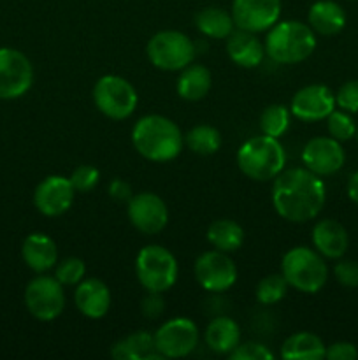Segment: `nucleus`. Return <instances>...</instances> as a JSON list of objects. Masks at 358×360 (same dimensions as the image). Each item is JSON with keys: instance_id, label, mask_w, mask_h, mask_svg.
Segmentation results:
<instances>
[{"instance_id": "nucleus-16", "label": "nucleus", "mask_w": 358, "mask_h": 360, "mask_svg": "<svg viewBox=\"0 0 358 360\" xmlns=\"http://www.w3.org/2000/svg\"><path fill=\"white\" fill-rule=\"evenodd\" d=\"M74 197H76V190L70 179L65 176L53 174L35 186L34 206L44 217H62L72 207Z\"/></svg>"}, {"instance_id": "nucleus-35", "label": "nucleus", "mask_w": 358, "mask_h": 360, "mask_svg": "<svg viewBox=\"0 0 358 360\" xmlns=\"http://www.w3.org/2000/svg\"><path fill=\"white\" fill-rule=\"evenodd\" d=\"M228 357L230 360H272L274 354L265 345L256 343V341H246V343H239Z\"/></svg>"}, {"instance_id": "nucleus-14", "label": "nucleus", "mask_w": 358, "mask_h": 360, "mask_svg": "<svg viewBox=\"0 0 358 360\" xmlns=\"http://www.w3.org/2000/svg\"><path fill=\"white\" fill-rule=\"evenodd\" d=\"M235 28L262 34L272 28L281 18V0H232Z\"/></svg>"}, {"instance_id": "nucleus-30", "label": "nucleus", "mask_w": 358, "mask_h": 360, "mask_svg": "<svg viewBox=\"0 0 358 360\" xmlns=\"http://www.w3.org/2000/svg\"><path fill=\"white\" fill-rule=\"evenodd\" d=\"M290 123L291 111L290 108L283 104H270L260 115V130H262V134L276 137V139H279V137H283L288 132Z\"/></svg>"}, {"instance_id": "nucleus-40", "label": "nucleus", "mask_w": 358, "mask_h": 360, "mask_svg": "<svg viewBox=\"0 0 358 360\" xmlns=\"http://www.w3.org/2000/svg\"><path fill=\"white\" fill-rule=\"evenodd\" d=\"M107 190H109V195H111L114 200H118V202H128L133 195L132 186L119 178L112 179V181L109 183Z\"/></svg>"}, {"instance_id": "nucleus-28", "label": "nucleus", "mask_w": 358, "mask_h": 360, "mask_svg": "<svg viewBox=\"0 0 358 360\" xmlns=\"http://www.w3.org/2000/svg\"><path fill=\"white\" fill-rule=\"evenodd\" d=\"M206 238L214 250H220V252L225 253H234L244 243V231H242V227L237 221L221 218V220H214L207 227Z\"/></svg>"}, {"instance_id": "nucleus-19", "label": "nucleus", "mask_w": 358, "mask_h": 360, "mask_svg": "<svg viewBox=\"0 0 358 360\" xmlns=\"http://www.w3.org/2000/svg\"><path fill=\"white\" fill-rule=\"evenodd\" d=\"M312 246L321 257L330 260H339L346 255L350 246V236L343 224L332 218L316 221L312 227Z\"/></svg>"}, {"instance_id": "nucleus-1", "label": "nucleus", "mask_w": 358, "mask_h": 360, "mask_svg": "<svg viewBox=\"0 0 358 360\" xmlns=\"http://www.w3.org/2000/svg\"><path fill=\"white\" fill-rule=\"evenodd\" d=\"M272 206L283 220L305 224L321 213L326 202V186L321 176L305 167L281 171L272 179Z\"/></svg>"}, {"instance_id": "nucleus-29", "label": "nucleus", "mask_w": 358, "mask_h": 360, "mask_svg": "<svg viewBox=\"0 0 358 360\" xmlns=\"http://www.w3.org/2000/svg\"><path fill=\"white\" fill-rule=\"evenodd\" d=\"M221 132L213 125H197L185 136V144L197 155L209 157L221 148Z\"/></svg>"}, {"instance_id": "nucleus-33", "label": "nucleus", "mask_w": 358, "mask_h": 360, "mask_svg": "<svg viewBox=\"0 0 358 360\" xmlns=\"http://www.w3.org/2000/svg\"><path fill=\"white\" fill-rule=\"evenodd\" d=\"M86 266L79 257H67L55 266V278L63 287H76L81 280H84Z\"/></svg>"}, {"instance_id": "nucleus-2", "label": "nucleus", "mask_w": 358, "mask_h": 360, "mask_svg": "<svg viewBox=\"0 0 358 360\" xmlns=\"http://www.w3.org/2000/svg\"><path fill=\"white\" fill-rule=\"evenodd\" d=\"M132 144L142 158L164 164L179 157L185 144V136L167 116L146 115L133 125Z\"/></svg>"}, {"instance_id": "nucleus-31", "label": "nucleus", "mask_w": 358, "mask_h": 360, "mask_svg": "<svg viewBox=\"0 0 358 360\" xmlns=\"http://www.w3.org/2000/svg\"><path fill=\"white\" fill-rule=\"evenodd\" d=\"M288 288H290V285L284 280L283 274H269V276L262 278L256 285V301L263 306L277 304L286 295Z\"/></svg>"}, {"instance_id": "nucleus-36", "label": "nucleus", "mask_w": 358, "mask_h": 360, "mask_svg": "<svg viewBox=\"0 0 358 360\" xmlns=\"http://www.w3.org/2000/svg\"><path fill=\"white\" fill-rule=\"evenodd\" d=\"M337 108L347 112H358V79H350L336 91Z\"/></svg>"}, {"instance_id": "nucleus-3", "label": "nucleus", "mask_w": 358, "mask_h": 360, "mask_svg": "<svg viewBox=\"0 0 358 360\" xmlns=\"http://www.w3.org/2000/svg\"><path fill=\"white\" fill-rule=\"evenodd\" d=\"M265 55L279 65H295L314 53L316 34L307 23L298 20L277 21L267 30Z\"/></svg>"}, {"instance_id": "nucleus-32", "label": "nucleus", "mask_w": 358, "mask_h": 360, "mask_svg": "<svg viewBox=\"0 0 358 360\" xmlns=\"http://www.w3.org/2000/svg\"><path fill=\"white\" fill-rule=\"evenodd\" d=\"M326 130H329L330 137L337 139L339 143H344V141H350L354 137L357 122L351 118V112L336 108L326 116Z\"/></svg>"}, {"instance_id": "nucleus-20", "label": "nucleus", "mask_w": 358, "mask_h": 360, "mask_svg": "<svg viewBox=\"0 0 358 360\" xmlns=\"http://www.w3.org/2000/svg\"><path fill=\"white\" fill-rule=\"evenodd\" d=\"M227 55L235 65L242 69H256L265 58V46L258 34L235 28L227 37Z\"/></svg>"}, {"instance_id": "nucleus-27", "label": "nucleus", "mask_w": 358, "mask_h": 360, "mask_svg": "<svg viewBox=\"0 0 358 360\" xmlns=\"http://www.w3.org/2000/svg\"><path fill=\"white\" fill-rule=\"evenodd\" d=\"M195 27L204 37L209 39H227L235 30L232 13L218 6L202 7L195 14Z\"/></svg>"}, {"instance_id": "nucleus-6", "label": "nucleus", "mask_w": 358, "mask_h": 360, "mask_svg": "<svg viewBox=\"0 0 358 360\" xmlns=\"http://www.w3.org/2000/svg\"><path fill=\"white\" fill-rule=\"evenodd\" d=\"M135 276L146 292L165 294L178 281V260L165 246L147 245L135 257Z\"/></svg>"}, {"instance_id": "nucleus-5", "label": "nucleus", "mask_w": 358, "mask_h": 360, "mask_svg": "<svg viewBox=\"0 0 358 360\" xmlns=\"http://www.w3.org/2000/svg\"><path fill=\"white\" fill-rule=\"evenodd\" d=\"M281 274L293 290L300 294H318L329 280L325 257L314 248L295 246L281 259Z\"/></svg>"}, {"instance_id": "nucleus-13", "label": "nucleus", "mask_w": 358, "mask_h": 360, "mask_svg": "<svg viewBox=\"0 0 358 360\" xmlns=\"http://www.w3.org/2000/svg\"><path fill=\"white\" fill-rule=\"evenodd\" d=\"M126 214L133 229L144 236L160 234L168 224L167 204L153 192L133 193L126 202Z\"/></svg>"}, {"instance_id": "nucleus-22", "label": "nucleus", "mask_w": 358, "mask_h": 360, "mask_svg": "<svg viewBox=\"0 0 358 360\" xmlns=\"http://www.w3.org/2000/svg\"><path fill=\"white\" fill-rule=\"evenodd\" d=\"M207 348L218 355H230L241 343V327L230 316H216L204 330Z\"/></svg>"}, {"instance_id": "nucleus-24", "label": "nucleus", "mask_w": 358, "mask_h": 360, "mask_svg": "<svg viewBox=\"0 0 358 360\" xmlns=\"http://www.w3.org/2000/svg\"><path fill=\"white\" fill-rule=\"evenodd\" d=\"M213 84L211 70L202 63H190L185 69L179 70V77L175 81V91L183 101L197 102L207 97Z\"/></svg>"}, {"instance_id": "nucleus-11", "label": "nucleus", "mask_w": 358, "mask_h": 360, "mask_svg": "<svg viewBox=\"0 0 358 360\" xmlns=\"http://www.w3.org/2000/svg\"><path fill=\"white\" fill-rule=\"evenodd\" d=\"M195 280L204 290L211 294H223L230 290L237 281V266L228 257V253L220 250H209L197 257L193 264Z\"/></svg>"}, {"instance_id": "nucleus-38", "label": "nucleus", "mask_w": 358, "mask_h": 360, "mask_svg": "<svg viewBox=\"0 0 358 360\" xmlns=\"http://www.w3.org/2000/svg\"><path fill=\"white\" fill-rule=\"evenodd\" d=\"M140 311L146 319L157 320L165 311V302L160 292H147L146 297L140 302Z\"/></svg>"}, {"instance_id": "nucleus-37", "label": "nucleus", "mask_w": 358, "mask_h": 360, "mask_svg": "<svg viewBox=\"0 0 358 360\" xmlns=\"http://www.w3.org/2000/svg\"><path fill=\"white\" fill-rule=\"evenodd\" d=\"M333 276L337 283L346 288L358 287V262L350 259H339V262L333 267Z\"/></svg>"}, {"instance_id": "nucleus-12", "label": "nucleus", "mask_w": 358, "mask_h": 360, "mask_svg": "<svg viewBox=\"0 0 358 360\" xmlns=\"http://www.w3.org/2000/svg\"><path fill=\"white\" fill-rule=\"evenodd\" d=\"M34 84V65L25 53L0 48V101H14Z\"/></svg>"}, {"instance_id": "nucleus-9", "label": "nucleus", "mask_w": 358, "mask_h": 360, "mask_svg": "<svg viewBox=\"0 0 358 360\" xmlns=\"http://www.w3.org/2000/svg\"><path fill=\"white\" fill-rule=\"evenodd\" d=\"M25 306L39 322H53L65 309V290L48 273L35 276L25 288Z\"/></svg>"}, {"instance_id": "nucleus-4", "label": "nucleus", "mask_w": 358, "mask_h": 360, "mask_svg": "<svg viewBox=\"0 0 358 360\" xmlns=\"http://www.w3.org/2000/svg\"><path fill=\"white\" fill-rule=\"evenodd\" d=\"M286 165V151L279 139L262 134L242 143L237 151V167L253 181H272Z\"/></svg>"}, {"instance_id": "nucleus-15", "label": "nucleus", "mask_w": 358, "mask_h": 360, "mask_svg": "<svg viewBox=\"0 0 358 360\" xmlns=\"http://www.w3.org/2000/svg\"><path fill=\"white\" fill-rule=\"evenodd\" d=\"M302 164L318 176H332L343 169L346 162L344 148L330 136L312 137L302 150Z\"/></svg>"}, {"instance_id": "nucleus-34", "label": "nucleus", "mask_w": 358, "mask_h": 360, "mask_svg": "<svg viewBox=\"0 0 358 360\" xmlns=\"http://www.w3.org/2000/svg\"><path fill=\"white\" fill-rule=\"evenodd\" d=\"M69 179L76 192L88 193L98 185V181H100V172H98V169L93 167V165H77Z\"/></svg>"}, {"instance_id": "nucleus-18", "label": "nucleus", "mask_w": 358, "mask_h": 360, "mask_svg": "<svg viewBox=\"0 0 358 360\" xmlns=\"http://www.w3.org/2000/svg\"><path fill=\"white\" fill-rule=\"evenodd\" d=\"M74 304L86 319L100 320L111 309V290L98 278H84L76 285Z\"/></svg>"}, {"instance_id": "nucleus-17", "label": "nucleus", "mask_w": 358, "mask_h": 360, "mask_svg": "<svg viewBox=\"0 0 358 360\" xmlns=\"http://www.w3.org/2000/svg\"><path fill=\"white\" fill-rule=\"evenodd\" d=\"M337 108L336 94L325 84H307L291 97V116L302 122H321Z\"/></svg>"}, {"instance_id": "nucleus-7", "label": "nucleus", "mask_w": 358, "mask_h": 360, "mask_svg": "<svg viewBox=\"0 0 358 360\" xmlns=\"http://www.w3.org/2000/svg\"><path fill=\"white\" fill-rule=\"evenodd\" d=\"M146 55L151 65L165 72H179L195 60L197 46L179 30H160L147 41Z\"/></svg>"}, {"instance_id": "nucleus-8", "label": "nucleus", "mask_w": 358, "mask_h": 360, "mask_svg": "<svg viewBox=\"0 0 358 360\" xmlns=\"http://www.w3.org/2000/svg\"><path fill=\"white\" fill-rule=\"evenodd\" d=\"M95 108L109 120L121 122L135 112L139 94L128 79L116 74H105L93 86Z\"/></svg>"}, {"instance_id": "nucleus-26", "label": "nucleus", "mask_w": 358, "mask_h": 360, "mask_svg": "<svg viewBox=\"0 0 358 360\" xmlns=\"http://www.w3.org/2000/svg\"><path fill=\"white\" fill-rule=\"evenodd\" d=\"M326 347L321 338L314 333H295L281 345V357L284 360H321L325 359Z\"/></svg>"}, {"instance_id": "nucleus-10", "label": "nucleus", "mask_w": 358, "mask_h": 360, "mask_svg": "<svg viewBox=\"0 0 358 360\" xmlns=\"http://www.w3.org/2000/svg\"><path fill=\"white\" fill-rule=\"evenodd\" d=\"M154 336V350L164 359L188 357L199 347L200 333L193 320L174 316L158 327Z\"/></svg>"}, {"instance_id": "nucleus-21", "label": "nucleus", "mask_w": 358, "mask_h": 360, "mask_svg": "<svg viewBox=\"0 0 358 360\" xmlns=\"http://www.w3.org/2000/svg\"><path fill=\"white\" fill-rule=\"evenodd\" d=\"M21 257L28 269L37 274H44L55 269L56 262H58V248L48 234L32 232L21 245Z\"/></svg>"}, {"instance_id": "nucleus-25", "label": "nucleus", "mask_w": 358, "mask_h": 360, "mask_svg": "<svg viewBox=\"0 0 358 360\" xmlns=\"http://www.w3.org/2000/svg\"><path fill=\"white\" fill-rule=\"evenodd\" d=\"M114 360H151L164 359L154 350V336L147 330H139L116 341L111 348Z\"/></svg>"}, {"instance_id": "nucleus-42", "label": "nucleus", "mask_w": 358, "mask_h": 360, "mask_svg": "<svg viewBox=\"0 0 358 360\" xmlns=\"http://www.w3.org/2000/svg\"><path fill=\"white\" fill-rule=\"evenodd\" d=\"M354 137H357V141H358V123H357V134H354Z\"/></svg>"}, {"instance_id": "nucleus-39", "label": "nucleus", "mask_w": 358, "mask_h": 360, "mask_svg": "<svg viewBox=\"0 0 358 360\" xmlns=\"http://www.w3.org/2000/svg\"><path fill=\"white\" fill-rule=\"evenodd\" d=\"M325 359L329 360H357L358 350L350 341H337L326 347Z\"/></svg>"}, {"instance_id": "nucleus-23", "label": "nucleus", "mask_w": 358, "mask_h": 360, "mask_svg": "<svg viewBox=\"0 0 358 360\" xmlns=\"http://www.w3.org/2000/svg\"><path fill=\"white\" fill-rule=\"evenodd\" d=\"M307 25L316 35L330 37L346 27V13L340 4L333 0H318L309 7Z\"/></svg>"}, {"instance_id": "nucleus-41", "label": "nucleus", "mask_w": 358, "mask_h": 360, "mask_svg": "<svg viewBox=\"0 0 358 360\" xmlns=\"http://www.w3.org/2000/svg\"><path fill=\"white\" fill-rule=\"evenodd\" d=\"M346 190H347V197H350L354 204H358V171L350 176Z\"/></svg>"}]
</instances>
